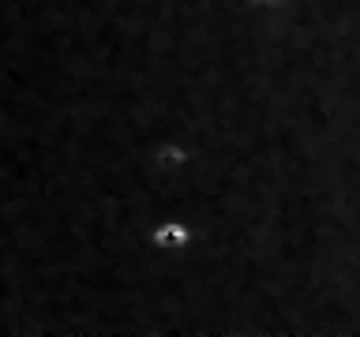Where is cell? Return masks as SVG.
Segmentation results:
<instances>
[{"label":"cell","mask_w":360,"mask_h":337,"mask_svg":"<svg viewBox=\"0 0 360 337\" xmlns=\"http://www.w3.org/2000/svg\"><path fill=\"white\" fill-rule=\"evenodd\" d=\"M154 244L158 247H180V244H188V229L184 225H162V229L154 232Z\"/></svg>","instance_id":"obj_1"},{"label":"cell","mask_w":360,"mask_h":337,"mask_svg":"<svg viewBox=\"0 0 360 337\" xmlns=\"http://www.w3.org/2000/svg\"><path fill=\"white\" fill-rule=\"evenodd\" d=\"M259 4H274V0H259Z\"/></svg>","instance_id":"obj_2"}]
</instances>
